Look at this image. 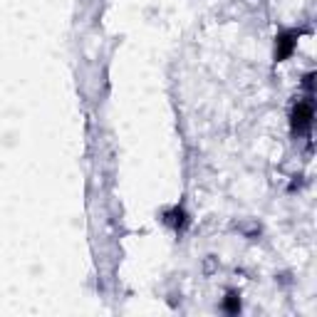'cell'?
Here are the masks:
<instances>
[{"instance_id":"obj_2","label":"cell","mask_w":317,"mask_h":317,"mask_svg":"<svg viewBox=\"0 0 317 317\" xmlns=\"http://www.w3.org/2000/svg\"><path fill=\"white\" fill-rule=\"evenodd\" d=\"M297 35L300 32H295V30H288V32H280L277 35V42H275V60L277 62H283V60H288L292 55V50H295V45H297Z\"/></svg>"},{"instance_id":"obj_1","label":"cell","mask_w":317,"mask_h":317,"mask_svg":"<svg viewBox=\"0 0 317 317\" xmlns=\"http://www.w3.org/2000/svg\"><path fill=\"white\" fill-rule=\"evenodd\" d=\"M312 124V102H297L292 107V132L305 134Z\"/></svg>"},{"instance_id":"obj_3","label":"cell","mask_w":317,"mask_h":317,"mask_svg":"<svg viewBox=\"0 0 317 317\" xmlns=\"http://www.w3.org/2000/svg\"><path fill=\"white\" fill-rule=\"evenodd\" d=\"M223 310H226V312H238V310H240V300H238V295H235V292H231V295L226 297Z\"/></svg>"}]
</instances>
